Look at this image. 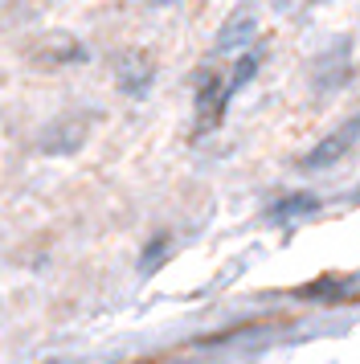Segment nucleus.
<instances>
[{
    "mask_svg": "<svg viewBox=\"0 0 360 364\" xmlns=\"http://www.w3.org/2000/svg\"><path fill=\"white\" fill-rule=\"evenodd\" d=\"M254 33H258V21H254V13H233V17L221 25L217 41H213V53H233V50H242L245 41H254Z\"/></svg>",
    "mask_w": 360,
    "mask_h": 364,
    "instance_id": "nucleus-1",
    "label": "nucleus"
},
{
    "mask_svg": "<svg viewBox=\"0 0 360 364\" xmlns=\"http://www.w3.org/2000/svg\"><path fill=\"white\" fill-rule=\"evenodd\" d=\"M356 132H360V127L352 123V127H344V132L327 135L324 144H319V148L311 151L307 160H303V168H327V164H336V160H340L344 151L352 148V135H356Z\"/></svg>",
    "mask_w": 360,
    "mask_h": 364,
    "instance_id": "nucleus-2",
    "label": "nucleus"
},
{
    "mask_svg": "<svg viewBox=\"0 0 360 364\" xmlns=\"http://www.w3.org/2000/svg\"><path fill=\"white\" fill-rule=\"evenodd\" d=\"M147 82H152V62H147L144 53H131V58L119 62V86H123V90L139 95Z\"/></svg>",
    "mask_w": 360,
    "mask_h": 364,
    "instance_id": "nucleus-3",
    "label": "nucleus"
},
{
    "mask_svg": "<svg viewBox=\"0 0 360 364\" xmlns=\"http://www.w3.org/2000/svg\"><path fill=\"white\" fill-rule=\"evenodd\" d=\"M303 213H315V197H307V193L287 197L278 209H270V221H291V217H303Z\"/></svg>",
    "mask_w": 360,
    "mask_h": 364,
    "instance_id": "nucleus-4",
    "label": "nucleus"
},
{
    "mask_svg": "<svg viewBox=\"0 0 360 364\" xmlns=\"http://www.w3.org/2000/svg\"><path fill=\"white\" fill-rule=\"evenodd\" d=\"M164 258H168V237H156V242L144 250V258H139V274L152 279V274H156V266H160Z\"/></svg>",
    "mask_w": 360,
    "mask_h": 364,
    "instance_id": "nucleus-5",
    "label": "nucleus"
},
{
    "mask_svg": "<svg viewBox=\"0 0 360 364\" xmlns=\"http://www.w3.org/2000/svg\"><path fill=\"white\" fill-rule=\"evenodd\" d=\"M254 70H258V58H254V53H245L242 62H238V70H233V82L226 86V95H233L238 86H245V82H250V78H254Z\"/></svg>",
    "mask_w": 360,
    "mask_h": 364,
    "instance_id": "nucleus-6",
    "label": "nucleus"
},
{
    "mask_svg": "<svg viewBox=\"0 0 360 364\" xmlns=\"http://www.w3.org/2000/svg\"><path fill=\"white\" fill-rule=\"evenodd\" d=\"M152 4H172V0H152Z\"/></svg>",
    "mask_w": 360,
    "mask_h": 364,
    "instance_id": "nucleus-7",
    "label": "nucleus"
},
{
    "mask_svg": "<svg viewBox=\"0 0 360 364\" xmlns=\"http://www.w3.org/2000/svg\"><path fill=\"white\" fill-rule=\"evenodd\" d=\"M356 127H360V119H356Z\"/></svg>",
    "mask_w": 360,
    "mask_h": 364,
    "instance_id": "nucleus-8",
    "label": "nucleus"
}]
</instances>
